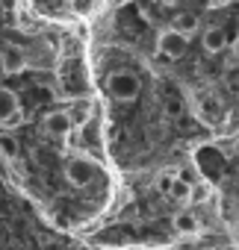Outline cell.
Here are the masks:
<instances>
[{"instance_id":"obj_16","label":"cell","mask_w":239,"mask_h":250,"mask_svg":"<svg viewBox=\"0 0 239 250\" xmlns=\"http://www.w3.org/2000/svg\"><path fill=\"white\" fill-rule=\"evenodd\" d=\"M233 56H236V59H239V39H236V42H233Z\"/></svg>"},{"instance_id":"obj_6","label":"cell","mask_w":239,"mask_h":250,"mask_svg":"<svg viewBox=\"0 0 239 250\" xmlns=\"http://www.w3.org/2000/svg\"><path fill=\"white\" fill-rule=\"evenodd\" d=\"M45 127H48V133L65 136V133L74 127V121H71V112H50V115L45 118Z\"/></svg>"},{"instance_id":"obj_13","label":"cell","mask_w":239,"mask_h":250,"mask_svg":"<svg viewBox=\"0 0 239 250\" xmlns=\"http://www.w3.org/2000/svg\"><path fill=\"white\" fill-rule=\"evenodd\" d=\"M180 112H183V106H180V103H177V100H171V103H168V106H166V115H168V118H177V115H180Z\"/></svg>"},{"instance_id":"obj_14","label":"cell","mask_w":239,"mask_h":250,"mask_svg":"<svg viewBox=\"0 0 239 250\" xmlns=\"http://www.w3.org/2000/svg\"><path fill=\"white\" fill-rule=\"evenodd\" d=\"M0 147H3L6 153H15L18 147H15V142H6V139H0Z\"/></svg>"},{"instance_id":"obj_9","label":"cell","mask_w":239,"mask_h":250,"mask_svg":"<svg viewBox=\"0 0 239 250\" xmlns=\"http://www.w3.org/2000/svg\"><path fill=\"white\" fill-rule=\"evenodd\" d=\"M168 197H174V200H180V203H186V200H192V183H186V180H174V186H171V191H168Z\"/></svg>"},{"instance_id":"obj_12","label":"cell","mask_w":239,"mask_h":250,"mask_svg":"<svg viewBox=\"0 0 239 250\" xmlns=\"http://www.w3.org/2000/svg\"><path fill=\"white\" fill-rule=\"evenodd\" d=\"M174 180H177V177H174L171 171H163V174L157 177V191H160V194H168L171 186H174Z\"/></svg>"},{"instance_id":"obj_3","label":"cell","mask_w":239,"mask_h":250,"mask_svg":"<svg viewBox=\"0 0 239 250\" xmlns=\"http://www.w3.org/2000/svg\"><path fill=\"white\" fill-rule=\"evenodd\" d=\"M186 44H189V39L183 36V33H177V30H163L160 33V39H157V50L163 53V56H168V59H180L183 53H186Z\"/></svg>"},{"instance_id":"obj_8","label":"cell","mask_w":239,"mask_h":250,"mask_svg":"<svg viewBox=\"0 0 239 250\" xmlns=\"http://www.w3.org/2000/svg\"><path fill=\"white\" fill-rule=\"evenodd\" d=\"M174 229L183 232V235H195V232H198V218H195L192 212H180V215L174 218Z\"/></svg>"},{"instance_id":"obj_2","label":"cell","mask_w":239,"mask_h":250,"mask_svg":"<svg viewBox=\"0 0 239 250\" xmlns=\"http://www.w3.org/2000/svg\"><path fill=\"white\" fill-rule=\"evenodd\" d=\"M95 174H97V165L89 159V156H74L71 162H68V168H65V177H68V183L71 186H89L92 180H95Z\"/></svg>"},{"instance_id":"obj_10","label":"cell","mask_w":239,"mask_h":250,"mask_svg":"<svg viewBox=\"0 0 239 250\" xmlns=\"http://www.w3.org/2000/svg\"><path fill=\"white\" fill-rule=\"evenodd\" d=\"M3 71H6V74H18V71H24V56H21L18 50H9V53L3 56Z\"/></svg>"},{"instance_id":"obj_15","label":"cell","mask_w":239,"mask_h":250,"mask_svg":"<svg viewBox=\"0 0 239 250\" xmlns=\"http://www.w3.org/2000/svg\"><path fill=\"white\" fill-rule=\"evenodd\" d=\"M148 136H151V139H154V142H160V139H163V127H157V130H151V133H148Z\"/></svg>"},{"instance_id":"obj_4","label":"cell","mask_w":239,"mask_h":250,"mask_svg":"<svg viewBox=\"0 0 239 250\" xmlns=\"http://www.w3.org/2000/svg\"><path fill=\"white\" fill-rule=\"evenodd\" d=\"M18 115H21L18 94L9 88H0V124H12V121H18Z\"/></svg>"},{"instance_id":"obj_7","label":"cell","mask_w":239,"mask_h":250,"mask_svg":"<svg viewBox=\"0 0 239 250\" xmlns=\"http://www.w3.org/2000/svg\"><path fill=\"white\" fill-rule=\"evenodd\" d=\"M171 30H177V33H183V36L189 39L192 33H198V15H195V12H180V15H174Z\"/></svg>"},{"instance_id":"obj_11","label":"cell","mask_w":239,"mask_h":250,"mask_svg":"<svg viewBox=\"0 0 239 250\" xmlns=\"http://www.w3.org/2000/svg\"><path fill=\"white\" fill-rule=\"evenodd\" d=\"M92 100H80L77 106H74V112H71V121H80V124H86L89 121V115H92Z\"/></svg>"},{"instance_id":"obj_5","label":"cell","mask_w":239,"mask_h":250,"mask_svg":"<svg viewBox=\"0 0 239 250\" xmlns=\"http://www.w3.org/2000/svg\"><path fill=\"white\" fill-rule=\"evenodd\" d=\"M201 42H204V50L207 53H221L227 47V33L221 27H207L204 36H201Z\"/></svg>"},{"instance_id":"obj_1","label":"cell","mask_w":239,"mask_h":250,"mask_svg":"<svg viewBox=\"0 0 239 250\" xmlns=\"http://www.w3.org/2000/svg\"><path fill=\"white\" fill-rule=\"evenodd\" d=\"M106 85H109V94H112L115 100H121V103L136 100V97H139V91H142L139 77H136V74H130V71H112V74H109V80H106Z\"/></svg>"}]
</instances>
